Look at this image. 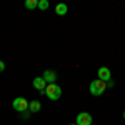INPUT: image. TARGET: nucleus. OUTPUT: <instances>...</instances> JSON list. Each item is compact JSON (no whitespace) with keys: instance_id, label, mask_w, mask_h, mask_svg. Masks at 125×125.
I'll list each match as a JSON object with an SVG mask.
<instances>
[{"instance_id":"nucleus-11","label":"nucleus","mask_w":125,"mask_h":125,"mask_svg":"<svg viewBox=\"0 0 125 125\" xmlns=\"http://www.w3.org/2000/svg\"><path fill=\"white\" fill-rule=\"evenodd\" d=\"M50 7V3H48L47 0H39V9L40 10H47Z\"/></svg>"},{"instance_id":"nucleus-15","label":"nucleus","mask_w":125,"mask_h":125,"mask_svg":"<svg viewBox=\"0 0 125 125\" xmlns=\"http://www.w3.org/2000/svg\"><path fill=\"white\" fill-rule=\"evenodd\" d=\"M124 118H125V112H124Z\"/></svg>"},{"instance_id":"nucleus-6","label":"nucleus","mask_w":125,"mask_h":125,"mask_svg":"<svg viewBox=\"0 0 125 125\" xmlns=\"http://www.w3.org/2000/svg\"><path fill=\"white\" fill-rule=\"evenodd\" d=\"M98 78L104 80L105 83L108 80H112V72H110V68L108 67H100L98 68Z\"/></svg>"},{"instance_id":"nucleus-7","label":"nucleus","mask_w":125,"mask_h":125,"mask_svg":"<svg viewBox=\"0 0 125 125\" xmlns=\"http://www.w3.org/2000/svg\"><path fill=\"white\" fill-rule=\"evenodd\" d=\"M42 78L47 82V85H48V83H55V80H57V73H55L53 70H45L43 75H42Z\"/></svg>"},{"instance_id":"nucleus-2","label":"nucleus","mask_w":125,"mask_h":125,"mask_svg":"<svg viewBox=\"0 0 125 125\" xmlns=\"http://www.w3.org/2000/svg\"><path fill=\"white\" fill-rule=\"evenodd\" d=\"M45 95L50 100H58L62 97V88L57 85V83H48L47 88H45Z\"/></svg>"},{"instance_id":"nucleus-5","label":"nucleus","mask_w":125,"mask_h":125,"mask_svg":"<svg viewBox=\"0 0 125 125\" xmlns=\"http://www.w3.org/2000/svg\"><path fill=\"white\" fill-rule=\"evenodd\" d=\"M32 85H33L35 90H39L40 94H43V90L47 88V82H45L42 77H35L33 80H32Z\"/></svg>"},{"instance_id":"nucleus-13","label":"nucleus","mask_w":125,"mask_h":125,"mask_svg":"<svg viewBox=\"0 0 125 125\" xmlns=\"http://www.w3.org/2000/svg\"><path fill=\"white\" fill-rule=\"evenodd\" d=\"M29 114H30V112L27 110V112H23V114H22V117H23V118H27V117H29Z\"/></svg>"},{"instance_id":"nucleus-4","label":"nucleus","mask_w":125,"mask_h":125,"mask_svg":"<svg viewBox=\"0 0 125 125\" xmlns=\"http://www.w3.org/2000/svg\"><path fill=\"white\" fill-rule=\"evenodd\" d=\"M94 118L88 112H80L77 117H75V124L77 125H92Z\"/></svg>"},{"instance_id":"nucleus-10","label":"nucleus","mask_w":125,"mask_h":125,"mask_svg":"<svg viewBox=\"0 0 125 125\" xmlns=\"http://www.w3.org/2000/svg\"><path fill=\"white\" fill-rule=\"evenodd\" d=\"M39 7V0H25V9L33 10Z\"/></svg>"},{"instance_id":"nucleus-1","label":"nucleus","mask_w":125,"mask_h":125,"mask_svg":"<svg viewBox=\"0 0 125 125\" xmlns=\"http://www.w3.org/2000/svg\"><path fill=\"white\" fill-rule=\"evenodd\" d=\"M90 94L94 97H100L104 92H105V88H107V83L104 82V80H100V78H97V80H92L90 82Z\"/></svg>"},{"instance_id":"nucleus-3","label":"nucleus","mask_w":125,"mask_h":125,"mask_svg":"<svg viewBox=\"0 0 125 125\" xmlns=\"http://www.w3.org/2000/svg\"><path fill=\"white\" fill-rule=\"evenodd\" d=\"M12 107H13V110H17L19 114H23V112L29 110V102H27L23 97H17V98H13Z\"/></svg>"},{"instance_id":"nucleus-12","label":"nucleus","mask_w":125,"mask_h":125,"mask_svg":"<svg viewBox=\"0 0 125 125\" xmlns=\"http://www.w3.org/2000/svg\"><path fill=\"white\" fill-rule=\"evenodd\" d=\"M3 70H5V63L0 60V72H3Z\"/></svg>"},{"instance_id":"nucleus-8","label":"nucleus","mask_w":125,"mask_h":125,"mask_svg":"<svg viewBox=\"0 0 125 125\" xmlns=\"http://www.w3.org/2000/svg\"><path fill=\"white\" fill-rule=\"evenodd\" d=\"M40 108H42V104H40L39 100L29 102V112L30 114H37V112H40Z\"/></svg>"},{"instance_id":"nucleus-14","label":"nucleus","mask_w":125,"mask_h":125,"mask_svg":"<svg viewBox=\"0 0 125 125\" xmlns=\"http://www.w3.org/2000/svg\"><path fill=\"white\" fill-rule=\"evenodd\" d=\"M68 125H77V124H68Z\"/></svg>"},{"instance_id":"nucleus-9","label":"nucleus","mask_w":125,"mask_h":125,"mask_svg":"<svg viewBox=\"0 0 125 125\" xmlns=\"http://www.w3.org/2000/svg\"><path fill=\"white\" fill-rule=\"evenodd\" d=\"M67 12H68V7L65 5V3H58L57 7H55V13H57V15H60V17H63Z\"/></svg>"}]
</instances>
